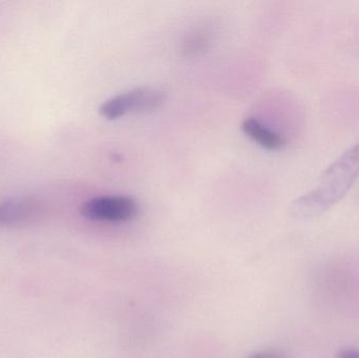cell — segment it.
<instances>
[{
  "mask_svg": "<svg viewBox=\"0 0 359 358\" xmlns=\"http://www.w3.org/2000/svg\"><path fill=\"white\" fill-rule=\"evenodd\" d=\"M359 177V142L335 160L320 176L318 186L293 201L290 214L295 219L322 216L339 203Z\"/></svg>",
  "mask_w": 359,
  "mask_h": 358,
  "instance_id": "cell-1",
  "label": "cell"
},
{
  "mask_svg": "<svg viewBox=\"0 0 359 358\" xmlns=\"http://www.w3.org/2000/svg\"><path fill=\"white\" fill-rule=\"evenodd\" d=\"M166 100V92L155 86H139L111 97L99 107V113L115 121L130 113H147L159 109Z\"/></svg>",
  "mask_w": 359,
  "mask_h": 358,
  "instance_id": "cell-2",
  "label": "cell"
},
{
  "mask_svg": "<svg viewBox=\"0 0 359 358\" xmlns=\"http://www.w3.org/2000/svg\"><path fill=\"white\" fill-rule=\"evenodd\" d=\"M138 212L137 202L124 195L94 198L86 202L81 207L82 216L96 222H128L133 220Z\"/></svg>",
  "mask_w": 359,
  "mask_h": 358,
  "instance_id": "cell-3",
  "label": "cell"
},
{
  "mask_svg": "<svg viewBox=\"0 0 359 358\" xmlns=\"http://www.w3.org/2000/svg\"><path fill=\"white\" fill-rule=\"evenodd\" d=\"M40 201L32 197L13 198L0 203V227L13 226L31 220L41 212Z\"/></svg>",
  "mask_w": 359,
  "mask_h": 358,
  "instance_id": "cell-4",
  "label": "cell"
},
{
  "mask_svg": "<svg viewBox=\"0 0 359 358\" xmlns=\"http://www.w3.org/2000/svg\"><path fill=\"white\" fill-rule=\"evenodd\" d=\"M243 132L251 140L268 151H278L286 144L282 136L270 130L265 124L255 118H246L241 125Z\"/></svg>",
  "mask_w": 359,
  "mask_h": 358,
  "instance_id": "cell-5",
  "label": "cell"
},
{
  "mask_svg": "<svg viewBox=\"0 0 359 358\" xmlns=\"http://www.w3.org/2000/svg\"><path fill=\"white\" fill-rule=\"evenodd\" d=\"M208 44L209 40L206 36L201 35V34L194 35L184 42L183 52L187 56H196V55L204 52Z\"/></svg>",
  "mask_w": 359,
  "mask_h": 358,
  "instance_id": "cell-6",
  "label": "cell"
},
{
  "mask_svg": "<svg viewBox=\"0 0 359 358\" xmlns=\"http://www.w3.org/2000/svg\"><path fill=\"white\" fill-rule=\"evenodd\" d=\"M249 358H283L282 355L278 352H276V351L267 350V351H261V352L255 353V354L251 355Z\"/></svg>",
  "mask_w": 359,
  "mask_h": 358,
  "instance_id": "cell-7",
  "label": "cell"
},
{
  "mask_svg": "<svg viewBox=\"0 0 359 358\" xmlns=\"http://www.w3.org/2000/svg\"><path fill=\"white\" fill-rule=\"evenodd\" d=\"M339 358H359V350L347 349L339 352Z\"/></svg>",
  "mask_w": 359,
  "mask_h": 358,
  "instance_id": "cell-8",
  "label": "cell"
}]
</instances>
